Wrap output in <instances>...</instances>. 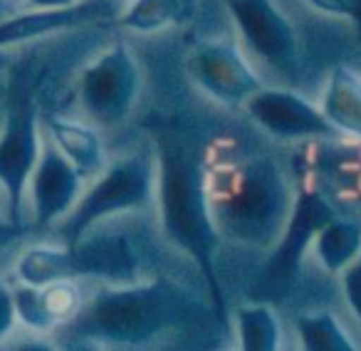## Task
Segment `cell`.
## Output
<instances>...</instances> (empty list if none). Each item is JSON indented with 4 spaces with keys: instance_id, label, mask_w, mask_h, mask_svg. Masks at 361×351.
Listing matches in <instances>:
<instances>
[{
    "instance_id": "cell-6",
    "label": "cell",
    "mask_w": 361,
    "mask_h": 351,
    "mask_svg": "<svg viewBox=\"0 0 361 351\" xmlns=\"http://www.w3.org/2000/svg\"><path fill=\"white\" fill-rule=\"evenodd\" d=\"M42 144L40 109L30 94L18 97L0 126V206L13 226H25V191ZM27 228V226H25Z\"/></svg>"
},
{
    "instance_id": "cell-15",
    "label": "cell",
    "mask_w": 361,
    "mask_h": 351,
    "mask_svg": "<svg viewBox=\"0 0 361 351\" xmlns=\"http://www.w3.org/2000/svg\"><path fill=\"white\" fill-rule=\"evenodd\" d=\"M45 134L55 141V146L67 156L72 166L80 171L85 181H92L106 166V149L102 131L87 119H72V116L45 114L40 116Z\"/></svg>"
},
{
    "instance_id": "cell-13",
    "label": "cell",
    "mask_w": 361,
    "mask_h": 351,
    "mask_svg": "<svg viewBox=\"0 0 361 351\" xmlns=\"http://www.w3.org/2000/svg\"><path fill=\"white\" fill-rule=\"evenodd\" d=\"M247 47L275 67H287L295 55V35L272 0H226Z\"/></svg>"
},
{
    "instance_id": "cell-21",
    "label": "cell",
    "mask_w": 361,
    "mask_h": 351,
    "mask_svg": "<svg viewBox=\"0 0 361 351\" xmlns=\"http://www.w3.org/2000/svg\"><path fill=\"white\" fill-rule=\"evenodd\" d=\"M300 339L310 351H354V344L344 334L331 314H310L297 321Z\"/></svg>"
},
{
    "instance_id": "cell-8",
    "label": "cell",
    "mask_w": 361,
    "mask_h": 351,
    "mask_svg": "<svg viewBox=\"0 0 361 351\" xmlns=\"http://www.w3.org/2000/svg\"><path fill=\"white\" fill-rule=\"evenodd\" d=\"M85 183L87 181L80 176V171L67 161V156L42 129L40 154L32 166L25 191V218L30 228L37 230L55 228L72 211Z\"/></svg>"
},
{
    "instance_id": "cell-19",
    "label": "cell",
    "mask_w": 361,
    "mask_h": 351,
    "mask_svg": "<svg viewBox=\"0 0 361 351\" xmlns=\"http://www.w3.org/2000/svg\"><path fill=\"white\" fill-rule=\"evenodd\" d=\"M317 255L326 270H344L361 252V226L354 221H334L331 218L317 233Z\"/></svg>"
},
{
    "instance_id": "cell-10",
    "label": "cell",
    "mask_w": 361,
    "mask_h": 351,
    "mask_svg": "<svg viewBox=\"0 0 361 351\" xmlns=\"http://www.w3.org/2000/svg\"><path fill=\"white\" fill-rule=\"evenodd\" d=\"M331 218H334V211L326 206V201L319 193L302 191V196L295 203L290 226H287L275 255L267 262L265 272L260 277V287L267 295H277V292H282L290 285L297 272V265H300L302 255H305L310 238H314L319 233V228H324Z\"/></svg>"
},
{
    "instance_id": "cell-26",
    "label": "cell",
    "mask_w": 361,
    "mask_h": 351,
    "mask_svg": "<svg viewBox=\"0 0 361 351\" xmlns=\"http://www.w3.org/2000/svg\"><path fill=\"white\" fill-rule=\"evenodd\" d=\"M77 0H23L20 8H55V6H72Z\"/></svg>"
},
{
    "instance_id": "cell-18",
    "label": "cell",
    "mask_w": 361,
    "mask_h": 351,
    "mask_svg": "<svg viewBox=\"0 0 361 351\" xmlns=\"http://www.w3.org/2000/svg\"><path fill=\"white\" fill-rule=\"evenodd\" d=\"M324 116L334 126L361 136V80L346 67H336L324 97Z\"/></svg>"
},
{
    "instance_id": "cell-27",
    "label": "cell",
    "mask_w": 361,
    "mask_h": 351,
    "mask_svg": "<svg viewBox=\"0 0 361 351\" xmlns=\"http://www.w3.org/2000/svg\"><path fill=\"white\" fill-rule=\"evenodd\" d=\"M18 11V6L13 3V0H0V20L8 16H13V13Z\"/></svg>"
},
{
    "instance_id": "cell-2",
    "label": "cell",
    "mask_w": 361,
    "mask_h": 351,
    "mask_svg": "<svg viewBox=\"0 0 361 351\" xmlns=\"http://www.w3.org/2000/svg\"><path fill=\"white\" fill-rule=\"evenodd\" d=\"M156 201L166 238L198 262L206 280L211 282L216 307L223 309L221 290L213 270L218 228L208 201L206 176L186 149L171 141H164L156 154Z\"/></svg>"
},
{
    "instance_id": "cell-24",
    "label": "cell",
    "mask_w": 361,
    "mask_h": 351,
    "mask_svg": "<svg viewBox=\"0 0 361 351\" xmlns=\"http://www.w3.org/2000/svg\"><path fill=\"white\" fill-rule=\"evenodd\" d=\"M25 230H27L25 226H13V223L6 218V213H3V206H0V247L11 245L13 240L23 238L25 235Z\"/></svg>"
},
{
    "instance_id": "cell-20",
    "label": "cell",
    "mask_w": 361,
    "mask_h": 351,
    "mask_svg": "<svg viewBox=\"0 0 361 351\" xmlns=\"http://www.w3.org/2000/svg\"><path fill=\"white\" fill-rule=\"evenodd\" d=\"M238 331L245 351H272L280 341V321L275 312L265 304H252L238 309Z\"/></svg>"
},
{
    "instance_id": "cell-14",
    "label": "cell",
    "mask_w": 361,
    "mask_h": 351,
    "mask_svg": "<svg viewBox=\"0 0 361 351\" xmlns=\"http://www.w3.org/2000/svg\"><path fill=\"white\" fill-rule=\"evenodd\" d=\"M13 300H16L18 321L25 329L52 334L80 312L85 295L77 280H55L40 287L18 282L13 287Z\"/></svg>"
},
{
    "instance_id": "cell-9",
    "label": "cell",
    "mask_w": 361,
    "mask_h": 351,
    "mask_svg": "<svg viewBox=\"0 0 361 351\" xmlns=\"http://www.w3.org/2000/svg\"><path fill=\"white\" fill-rule=\"evenodd\" d=\"M75 277H94L104 285L139 280V252L134 240L119 228H111V221L92 226L82 238L70 245Z\"/></svg>"
},
{
    "instance_id": "cell-4",
    "label": "cell",
    "mask_w": 361,
    "mask_h": 351,
    "mask_svg": "<svg viewBox=\"0 0 361 351\" xmlns=\"http://www.w3.org/2000/svg\"><path fill=\"white\" fill-rule=\"evenodd\" d=\"M141 94V67L124 40L109 42L77 77V104L82 119L99 131L116 129L131 116Z\"/></svg>"
},
{
    "instance_id": "cell-17",
    "label": "cell",
    "mask_w": 361,
    "mask_h": 351,
    "mask_svg": "<svg viewBox=\"0 0 361 351\" xmlns=\"http://www.w3.org/2000/svg\"><path fill=\"white\" fill-rule=\"evenodd\" d=\"M193 13V0H126L116 25L124 32L151 35L178 25Z\"/></svg>"
},
{
    "instance_id": "cell-28",
    "label": "cell",
    "mask_w": 361,
    "mask_h": 351,
    "mask_svg": "<svg viewBox=\"0 0 361 351\" xmlns=\"http://www.w3.org/2000/svg\"><path fill=\"white\" fill-rule=\"evenodd\" d=\"M8 65V50H0V70Z\"/></svg>"
},
{
    "instance_id": "cell-22",
    "label": "cell",
    "mask_w": 361,
    "mask_h": 351,
    "mask_svg": "<svg viewBox=\"0 0 361 351\" xmlns=\"http://www.w3.org/2000/svg\"><path fill=\"white\" fill-rule=\"evenodd\" d=\"M18 326L16 300H13V287L0 282V341H6Z\"/></svg>"
},
{
    "instance_id": "cell-12",
    "label": "cell",
    "mask_w": 361,
    "mask_h": 351,
    "mask_svg": "<svg viewBox=\"0 0 361 351\" xmlns=\"http://www.w3.org/2000/svg\"><path fill=\"white\" fill-rule=\"evenodd\" d=\"M188 72L208 94L226 104L245 101L260 90V80L250 72L240 52L223 42H208L196 47L188 57Z\"/></svg>"
},
{
    "instance_id": "cell-16",
    "label": "cell",
    "mask_w": 361,
    "mask_h": 351,
    "mask_svg": "<svg viewBox=\"0 0 361 351\" xmlns=\"http://www.w3.org/2000/svg\"><path fill=\"white\" fill-rule=\"evenodd\" d=\"M16 280L20 285L40 287L55 280H77L75 267H72L70 247L57 242H37V245H27L16 257Z\"/></svg>"
},
{
    "instance_id": "cell-11",
    "label": "cell",
    "mask_w": 361,
    "mask_h": 351,
    "mask_svg": "<svg viewBox=\"0 0 361 351\" xmlns=\"http://www.w3.org/2000/svg\"><path fill=\"white\" fill-rule=\"evenodd\" d=\"M245 109L257 124L280 139H305V136H331L334 124L324 111L292 92L257 90L245 99Z\"/></svg>"
},
{
    "instance_id": "cell-7",
    "label": "cell",
    "mask_w": 361,
    "mask_h": 351,
    "mask_svg": "<svg viewBox=\"0 0 361 351\" xmlns=\"http://www.w3.org/2000/svg\"><path fill=\"white\" fill-rule=\"evenodd\" d=\"M126 0H77L72 6L55 8H18L0 20V50L50 40L55 35L92 30L111 25L124 11Z\"/></svg>"
},
{
    "instance_id": "cell-25",
    "label": "cell",
    "mask_w": 361,
    "mask_h": 351,
    "mask_svg": "<svg viewBox=\"0 0 361 351\" xmlns=\"http://www.w3.org/2000/svg\"><path fill=\"white\" fill-rule=\"evenodd\" d=\"M310 3L319 8L322 13H329V16H351L349 0H310Z\"/></svg>"
},
{
    "instance_id": "cell-1",
    "label": "cell",
    "mask_w": 361,
    "mask_h": 351,
    "mask_svg": "<svg viewBox=\"0 0 361 351\" xmlns=\"http://www.w3.org/2000/svg\"><path fill=\"white\" fill-rule=\"evenodd\" d=\"M183 295L166 280L104 285L57 329L60 339L97 346H146L180 319Z\"/></svg>"
},
{
    "instance_id": "cell-3",
    "label": "cell",
    "mask_w": 361,
    "mask_h": 351,
    "mask_svg": "<svg viewBox=\"0 0 361 351\" xmlns=\"http://www.w3.org/2000/svg\"><path fill=\"white\" fill-rule=\"evenodd\" d=\"M156 198V156L151 151H131L106 161L99 173L85 183L72 211L52 230L62 245H75L92 226L139 213Z\"/></svg>"
},
{
    "instance_id": "cell-23",
    "label": "cell",
    "mask_w": 361,
    "mask_h": 351,
    "mask_svg": "<svg viewBox=\"0 0 361 351\" xmlns=\"http://www.w3.org/2000/svg\"><path fill=\"white\" fill-rule=\"evenodd\" d=\"M344 297L354 309L356 319L361 321V260L354 265H346L344 270Z\"/></svg>"
},
{
    "instance_id": "cell-5",
    "label": "cell",
    "mask_w": 361,
    "mask_h": 351,
    "mask_svg": "<svg viewBox=\"0 0 361 351\" xmlns=\"http://www.w3.org/2000/svg\"><path fill=\"white\" fill-rule=\"evenodd\" d=\"M285 181L272 161H252L231 176L228 188L211 206L218 223L228 226L238 238L265 240L285 216Z\"/></svg>"
}]
</instances>
